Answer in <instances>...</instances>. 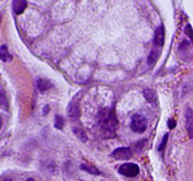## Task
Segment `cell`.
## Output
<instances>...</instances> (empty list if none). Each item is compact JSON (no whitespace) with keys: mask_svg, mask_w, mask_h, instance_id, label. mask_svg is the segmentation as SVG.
I'll use <instances>...</instances> for the list:
<instances>
[{"mask_svg":"<svg viewBox=\"0 0 193 181\" xmlns=\"http://www.w3.org/2000/svg\"><path fill=\"white\" fill-rule=\"evenodd\" d=\"M193 90V78H190L189 81H187L183 84L181 87V96H186L187 93H189L190 91Z\"/></svg>","mask_w":193,"mask_h":181,"instance_id":"12","label":"cell"},{"mask_svg":"<svg viewBox=\"0 0 193 181\" xmlns=\"http://www.w3.org/2000/svg\"><path fill=\"white\" fill-rule=\"evenodd\" d=\"M1 181H11L10 179H3V180H1Z\"/></svg>","mask_w":193,"mask_h":181,"instance_id":"22","label":"cell"},{"mask_svg":"<svg viewBox=\"0 0 193 181\" xmlns=\"http://www.w3.org/2000/svg\"><path fill=\"white\" fill-rule=\"evenodd\" d=\"M11 59H12V56L9 54L7 46H5V45H2V46H1V60H2L3 62H8V61H10Z\"/></svg>","mask_w":193,"mask_h":181,"instance_id":"15","label":"cell"},{"mask_svg":"<svg viewBox=\"0 0 193 181\" xmlns=\"http://www.w3.org/2000/svg\"><path fill=\"white\" fill-rule=\"evenodd\" d=\"M164 35H165V33H164V27H163V25H161V26H159V27L156 29V31H154V44L158 45V46H160V47L163 46Z\"/></svg>","mask_w":193,"mask_h":181,"instance_id":"7","label":"cell"},{"mask_svg":"<svg viewBox=\"0 0 193 181\" xmlns=\"http://www.w3.org/2000/svg\"><path fill=\"white\" fill-rule=\"evenodd\" d=\"M55 127L58 129V130H62L64 129V118L61 117L59 115H56L55 117V123H54Z\"/></svg>","mask_w":193,"mask_h":181,"instance_id":"16","label":"cell"},{"mask_svg":"<svg viewBox=\"0 0 193 181\" xmlns=\"http://www.w3.org/2000/svg\"><path fill=\"white\" fill-rule=\"evenodd\" d=\"M67 113H68V116L70 119H77L79 117V108H78L77 103L75 101H72L70 104H69L68 108H67Z\"/></svg>","mask_w":193,"mask_h":181,"instance_id":"6","label":"cell"},{"mask_svg":"<svg viewBox=\"0 0 193 181\" xmlns=\"http://www.w3.org/2000/svg\"><path fill=\"white\" fill-rule=\"evenodd\" d=\"M139 173V167L134 163H125L119 167V174L126 177H135Z\"/></svg>","mask_w":193,"mask_h":181,"instance_id":"3","label":"cell"},{"mask_svg":"<svg viewBox=\"0 0 193 181\" xmlns=\"http://www.w3.org/2000/svg\"><path fill=\"white\" fill-rule=\"evenodd\" d=\"M73 133L75 134V136L77 137L78 140H81L82 142L85 143L86 140H88V137H87V134L85 133V131H83L82 129H79V127H73Z\"/></svg>","mask_w":193,"mask_h":181,"instance_id":"14","label":"cell"},{"mask_svg":"<svg viewBox=\"0 0 193 181\" xmlns=\"http://www.w3.org/2000/svg\"><path fill=\"white\" fill-rule=\"evenodd\" d=\"M167 138H169V134H165L163 136V140H162L161 145L159 146V151H162V150L164 149V147H165V145H166V142H167Z\"/></svg>","mask_w":193,"mask_h":181,"instance_id":"18","label":"cell"},{"mask_svg":"<svg viewBox=\"0 0 193 181\" xmlns=\"http://www.w3.org/2000/svg\"><path fill=\"white\" fill-rule=\"evenodd\" d=\"M26 181H36V180H33V179H32V178H28Z\"/></svg>","mask_w":193,"mask_h":181,"instance_id":"21","label":"cell"},{"mask_svg":"<svg viewBox=\"0 0 193 181\" xmlns=\"http://www.w3.org/2000/svg\"><path fill=\"white\" fill-rule=\"evenodd\" d=\"M185 118H186V129L188 136L190 140H193V109L190 106L186 107Z\"/></svg>","mask_w":193,"mask_h":181,"instance_id":"4","label":"cell"},{"mask_svg":"<svg viewBox=\"0 0 193 181\" xmlns=\"http://www.w3.org/2000/svg\"><path fill=\"white\" fill-rule=\"evenodd\" d=\"M144 97H145V100L147 101L148 103H150L152 106H156L157 105V93L154 90H152L151 88H145L144 91Z\"/></svg>","mask_w":193,"mask_h":181,"instance_id":"8","label":"cell"},{"mask_svg":"<svg viewBox=\"0 0 193 181\" xmlns=\"http://www.w3.org/2000/svg\"><path fill=\"white\" fill-rule=\"evenodd\" d=\"M132 155V150L128 147H119L112 152V157L116 160H128Z\"/></svg>","mask_w":193,"mask_h":181,"instance_id":"5","label":"cell"},{"mask_svg":"<svg viewBox=\"0 0 193 181\" xmlns=\"http://www.w3.org/2000/svg\"><path fill=\"white\" fill-rule=\"evenodd\" d=\"M27 8V1L25 0H14L13 1V10L16 14H22Z\"/></svg>","mask_w":193,"mask_h":181,"instance_id":"10","label":"cell"},{"mask_svg":"<svg viewBox=\"0 0 193 181\" xmlns=\"http://www.w3.org/2000/svg\"><path fill=\"white\" fill-rule=\"evenodd\" d=\"M167 125H169L170 129H174V127H176V122H175V120L174 119H169V122H167Z\"/></svg>","mask_w":193,"mask_h":181,"instance_id":"20","label":"cell"},{"mask_svg":"<svg viewBox=\"0 0 193 181\" xmlns=\"http://www.w3.org/2000/svg\"><path fill=\"white\" fill-rule=\"evenodd\" d=\"M147 127V120L144 116L135 114L131 118V129L135 133H143Z\"/></svg>","mask_w":193,"mask_h":181,"instance_id":"2","label":"cell"},{"mask_svg":"<svg viewBox=\"0 0 193 181\" xmlns=\"http://www.w3.org/2000/svg\"><path fill=\"white\" fill-rule=\"evenodd\" d=\"M160 56V51L157 48H152L150 51V53L148 54V57H147V62H148L149 66H152L157 62V60L159 59Z\"/></svg>","mask_w":193,"mask_h":181,"instance_id":"11","label":"cell"},{"mask_svg":"<svg viewBox=\"0 0 193 181\" xmlns=\"http://www.w3.org/2000/svg\"><path fill=\"white\" fill-rule=\"evenodd\" d=\"M81 168L83 170H85L86 173H88V174H91V175H100V170L98 168H95V166L92 165H88V164H82L81 165Z\"/></svg>","mask_w":193,"mask_h":181,"instance_id":"13","label":"cell"},{"mask_svg":"<svg viewBox=\"0 0 193 181\" xmlns=\"http://www.w3.org/2000/svg\"><path fill=\"white\" fill-rule=\"evenodd\" d=\"M99 118H100V125L103 130L106 131V132H113V131H115L116 118L112 110H108V109L101 110Z\"/></svg>","mask_w":193,"mask_h":181,"instance_id":"1","label":"cell"},{"mask_svg":"<svg viewBox=\"0 0 193 181\" xmlns=\"http://www.w3.org/2000/svg\"><path fill=\"white\" fill-rule=\"evenodd\" d=\"M185 31H186V33L189 34L191 39L193 40V30H192V27H191L190 25H188V26H187V27H186V30H185Z\"/></svg>","mask_w":193,"mask_h":181,"instance_id":"19","label":"cell"},{"mask_svg":"<svg viewBox=\"0 0 193 181\" xmlns=\"http://www.w3.org/2000/svg\"><path fill=\"white\" fill-rule=\"evenodd\" d=\"M53 87V84L45 78H38L37 79V88L40 92H44Z\"/></svg>","mask_w":193,"mask_h":181,"instance_id":"9","label":"cell"},{"mask_svg":"<svg viewBox=\"0 0 193 181\" xmlns=\"http://www.w3.org/2000/svg\"><path fill=\"white\" fill-rule=\"evenodd\" d=\"M0 102H1V106H3L5 108L8 107V100H7V97H5V91L2 90V88H1V90H0Z\"/></svg>","mask_w":193,"mask_h":181,"instance_id":"17","label":"cell"}]
</instances>
